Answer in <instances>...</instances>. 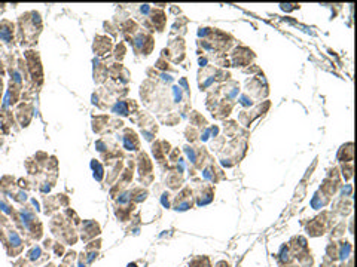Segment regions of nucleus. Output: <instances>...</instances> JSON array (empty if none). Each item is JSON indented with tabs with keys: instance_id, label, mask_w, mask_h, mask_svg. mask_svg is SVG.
Here are the masks:
<instances>
[{
	"instance_id": "nucleus-1",
	"label": "nucleus",
	"mask_w": 357,
	"mask_h": 267,
	"mask_svg": "<svg viewBox=\"0 0 357 267\" xmlns=\"http://www.w3.org/2000/svg\"><path fill=\"white\" fill-rule=\"evenodd\" d=\"M0 37L5 40V42H11L12 39V28H11V24L9 23H3L0 25Z\"/></svg>"
},
{
	"instance_id": "nucleus-2",
	"label": "nucleus",
	"mask_w": 357,
	"mask_h": 267,
	"mask_svg": "<svg viewBox=\"0 0 357 267\" xmlns=\"http://www.w3.org/2000/svg\"><path fill=\"white\" fill-rule=\"evenodd\" d=\"M113 111H115V113H118V114H119V113L124 114V116H125V114H128V110H127V107H125V102H122V101L118 102V104L115 105V107H113Z\"/></svg>"
},
{
	"instance_id": "nucleus-3",
	"label": "nucleus",
	"mask_w": 357,
	"mask_h": 267,
	"mask_svg": "<svg viewBox=\"0 0 357 267\" xmlns=\"http://www.w3.org/2000/svg\"><path fill=\"white\" fill-rule=\"evenodd\" d=\"M162 203H164V206H168V198H165V194L162 198Z\"/></svg>"
},
{
	"instance_id": "nucleus-4",
	"label": "nucleus",
	"mask_w": 357,
	"mask_h": 267,
	"mask_svg": "<svg viewBox=\"0 0 357 267\" xmlns=\"http://www.w3.org/2000/svg\"><path fill=\"white\" fill-rule=\"evenodd\" d=\"M128 267H137V264H134V263H133V264H128Z\"/></svg>"
}]
</instances>
